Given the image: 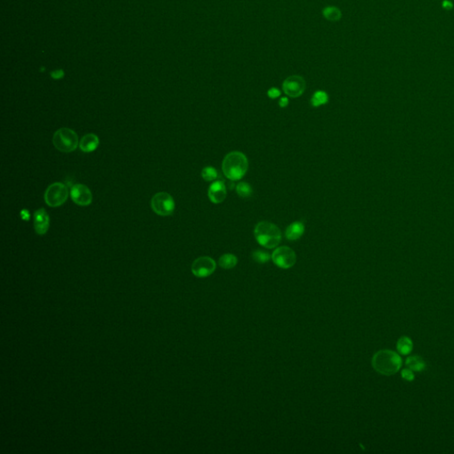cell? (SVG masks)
Wrapping results in <instances>:
<instances>
[{"instance_id":"277c9868","label":"cell","mask_w":454,"mask_h":454,"mask_svg":"<svg viewBox=\"0 0 454 454\" xmlns=\"http://www.w3.org/2000/svg\"><path fill=\"white\" fill-rule=\"evenodd\" d=\"M53 142L55 149L62 153H71L78 147V136L73 130L61 128L54 133Z\"/></svg>"},{"instance_id":"d6986e66","label":"cell","mask_w":454,"mask_h":454,"mask_svg":"<svg viewBox=\"0 0 454 454\" xmlns=\"http://www.w3.org/2000/svg\"><path fill=\"white\" fill-rule=\"evenodd\" d=\"M397 347L400 353L407 355L410 353L413 349V342L408 337H402L397 341Z\"/></svg>"},{"instance_id":"8fae6325","label":"cell","mask_w":454,"mask_h":454,"mask_svg":"<svg viewBox=\"0 0 454 454\" xmlns=\"http://www.w3.org/2000/svg\"><path fill=\"white\" fill-rule=\"evenodd\" d=\"M227 193L226 184L224 183L223 180H218L210 185L208 195L213 203L219 204L225 201L227 198Z\"/></svg>"},{"instance_id":"5bb4252c","label":"cell","mask_w":454,"mask_h":454,"mask_svg":"<svg viewBox=\"0 0 454 454\" xmlns=\"http://www.w3.org/2000/svg\"><path fill=\"white\" fill-rule=\"evenodd\" d=\"M304 233V226L301 222H294L286 229L285 235L288 240H297Z\"/></svg>"},{"instance_id":"5b68a950","label":"cell","mask_w":454,"mask_h":454,"mask_svg":"<svg viewBox=\"0 0 454 454\" xmlns=\"http://www.w3.org/2000/svg\"><path fill=\"white\" fill-rule=\"evenodd\" d=\"M69 197V190L64 184L53 183L44 192V201L47 205L56 208L65 203Z\"/></svg>"},{"instance_id":"9c48e42d","label":"cell","mask_w":454,"mask_h":454,"mask_svg":"<svg viewBox=\"0 0 454 454\" xmlns=\"http://www.w3.org/2000/svg\"><path fill=\"white\" fill-rule=\"evenodd\" d=\"M215 270L216 262L210 257H201L192 263V274L198 278H205L211 275Z\"/></svg>"},{"instance_id":"7a4b0ae2","label":"cell","mask_w":454,"mask_h":454,"mask_svg":"<svg viewBox=\"0 0 454 454\" xmlns=\"http://www.w3.org/2000/svg\"><path fill=\"white\" fill-rule=\"evenodd\" d=\"M372 365L376 371L380 375L389 376L395 375L402 366V359L399 355L389 349L380 350L375 354Z\"/></svg>"},{"instance_id":"52a82bcc","label":"cell","mask_w":454,"mask_h":454,"mask_svg":"<svg viewBox=\"0 0 454 454\" xmlns=\"http://www.w3.org/2000/svg\"><path fill=\"white\" fill-rule=\"evenodd\" d=\"M271 259L277 266L282 269H288L295 265L297 262V255L292 249L283 246L274 250Z\"/></svg>"},{"instance_id":"7402d4cb","label":"cell","mask_w":454,"mask_h":454,"mask_svg":"<svg viewBox=\"0 0 454 454\" xmlns=\"http://www.w3.org/2000/svg\"><path fill=\"white\" fill-rule=\"evenodd\" d=\"M252 258L258 264H265L271 259V256L263 250H256L252 254Z\"/></svg>"},{"instance_id":"ac0fdd59","label":"cell","mask_w":454,"mask_h":454,"mask_svg":"<svg viewBox=\"0 0 454 454\" xmlns=\"http://www.w3.org/2000/svg\"><path fill=\"white\" fill-rule=\"evenodd\" d=\"M406 365L411 370H414V371H422L425 368V363H424L423 359L417 356L407 358Z\"/></svg>"},{"instance_id":"7c38bea8","label":"cell","mask_w":454,"mask_h":454,"mask_svg":"<svg viewBox=\"0 0 454 454\" xmlns=\"http://www.w3.org/2000/svg\"><path fill=\"white\" fill-rule=\"evenodd\" d=\"M50 226V218L46 210L39 209L34 214V229L39 235H44L48 231Z\"/></svg>"},{"instance_id":"6da1fadb","label":"cell","mask_w":454,"mask_h":454,"mask_svg":"<svg viewBox=\"0 0 454 454\" xmlns=\"http://www.w3.org/2000/svg\"><path fill=\"white\" fill-rule=\"evenodd\" d=\"M225 176L230 180H239L244 177L249 169V161L244 153L233 151L227 153L222 163Z\"/></svg>"},{"instance_id":"4fadbf2b","label":"cell","mask_w":454,"mask_h":454,"mask_svg":"<svg viewBox=\"0 0 454 454\" xmlns=\"http://www.w3.org/2000/svg\"><path fill=\"white\" fill-rule=\"evenodd\" d=\"M100 144V140L98 136L93 133H89L83 136L79 141V148L84 153H91L96 150Z\"/></svg>"},{"instance_id":"3957f363","label":"cell","mask_w":454,"mask_h":454,"mask_svg":"<svg viewBox=\"0 0 454 454\" xmlns=\"http://www.w3.org/2000/svg\"><path fill=\"white\" fill-rule=\"evenodd\" d=\"M255 237L258 243L266 249H273L280 244L281 232L274 224L263 221L255 228Z\"/></svg>"},{"instance_id":"30bf717a","label":"cell","mask_w":454,"mask_h":454,"mask_svg":"<svg viewBox=\"0 0 454 454\" xmlns=\"http://www.w3.org/2000/svg\"><path fill=\"white\" fill-rule=\"evenodd\" d=\"M70 196L77 205L88 206L92 203V192L86 186L82 184H76L72 187L70 190Z\"/></svg>"},{"instance_id":"cb8c5ba5","label":"cell","mask_w":454,"mask_h":454,"mask_svg":"<svg viewBox=\"0 0 454 454\" xmlns=\"http://www.w3.org/2000/svg\"><path fill=\"white\" fill-rule=\"evenodd\" d=\"M402 376H403L404 379H406L407 380H413L415 379V375H414V373L411 370L410 368H406L405 370H403Z\"/></svg>"},{"instance_id":"2e32d148","label":"cell","mask_w":454,"mask_h":454,"mask_svg":"<svg viewBox=\"0 0 454 454\" xmlns=\"http://www.w3.org/2000/svg\"><path fill=\"white\" fill-rule=\"evenodd\" d=\"M324 17L330 22H338L341 17L340 9L337 6H327L322 10Z\"/></svg>"},{"instance_id":"8992f818","label":"cell","mask_w":454,"mask_h":454,"mask_svg":"<svg viewBox=\"0 0 454 454\" xmlns=\"http://www.w3.org/2000/svg\"><path fill=\"white\" fill-rule=\"evenodd\" d=\"M151 207L156 214L162 217H167L173 214L175 201L168 192H157L152 198Z\"/></svg>"},{"instance_id":"d4e9b609","label":"cell","mask_w":454,"mask_h":454,"mask_svg":"<svg viewBox=\"0 0 454 454\" xmlns=\"http://www.w3.org/2000/svg\"><path fill=\"white\" fill-rule=\"evenodd\" d=\"M442 7L446 10H451L454 7V4L451 2V1H448V0H444L443 3H442Z\"/></svg>"},{"instance_id":"484cf974","label":"cell","mask_w":454,"mask_h":454,"mask_svg":"<svg viewBox=\"0 0 454 454\" xmlns=\"http://www.w3.org/2000/svg\"><path fill=\"white\" fill-rule=\"evenodd\" d=\"M288 99L287 97H282L280 100V102H279V105H280V108H286L287 106L288 105Z\"/></svg>"},{"instance_id":"e0dca14e","label":"cell","mask_w":454,"mask_h":454,"mask_svg":"<svg viewBox=\"0 0 454 454\" xmlns=\"http://www.w3.org/2000/svg\"><path fill=\"white\" fill-rule=\"evenodd\" d=\"M310 102H311V105L315 107V108H318L320 106L327 104L328 102V93L326 92H323V91L315 92L312 97H311Z\"/></svg>"},{"instance_id":"603a6c76","label":"cell","mask_w":454,"mask_h":454,"mask_svg":"<svg viewBox=\"0 0 454 454\" xmlns=\"http://www.w3.org/2000/svg\"><path fill=\"white\" fill-rule=\"evenodd\" d=\"M280 93H281V92H280V90H279L278 88L271 87L268 90L267 95H268L269 98H271V99H273V100H274V99H277V98H279V97L280 96Z\"/></svg>"},{"instance_id":"ba28073f","label":"cell","mask_w":454,"mask_h":454,"mask_svg":"<svg viewBox=\"0 0 454 454\" xmlns=\"http://www.w3.org/2000/svg\"><path fill=\"white\" fill-rule=\"evenodd\" d=\"M282 88L284 92L288 96L298 98L305 91V80L300 76H288V78L284 81Z\"/></svg>"},{"instance_id":"44dd1931","label":"cell","mask_w":454,"mask_h":454,"mask_svg":"<svg viewBox=\"0 0 454 454\" xmlns=\"http://www.w3.org/2000/svg\"><path fill=\"white\" fill-rule=\"evenodd\" d=\"M219 172L212 166H207L201 171V177L205 181H213L218 178Z\"/></svg>"},{"instance_id":"9a60e30c","label":"cell","mask_w":454,"mask_h":454,"mask_svg":"<svg viewBox=\"0 0 454 454\" xmlns=\"http://www.w3.org/2000/svg\"><path fill=\"white\" fill-rule=\"evenodd\" d=\"M238 263V259L232 254H225L221 258H219V266L223 269H232L236 266Z\"/></svg>"},{"instance_id":"ffe728a7","label":"cell","mask_w":454,"mask_h":454,"mask_svg":"<svg viewBox=\"0 0 454 454\" xmlns=\"http://www.w3.org/2000/svg\"><path fill=\"white\" fill-rule=\"evenodd\" d=\"M236 192L241 198H249L252 196L253 190L251 186L247 182H240L236 186Z\"/></svg>"}]
</instances>
